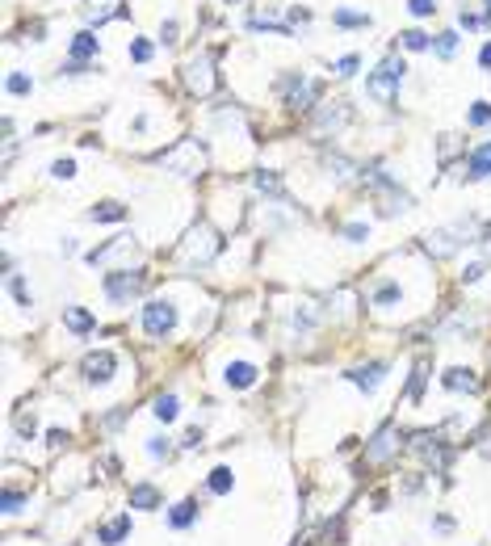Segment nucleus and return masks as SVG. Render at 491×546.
Listing matches in <instances>:
<instances>
[{"label":"nucleus","mask_w":491,"mask_h":546,"mask_svg":"<svg viewBox=\"0 0 491 546\" xmlns=\"http://www.w3.org/2000/svg\"><path fill=\"white\" fill-rule=\"evenodd\" d=\"M143 332H147L151 341H168V336L177 332V307H172L168 299H151V303L143 307Z\"/></svg>","instance_id":"1"},{"label":"nucleus","mask_w":491,"mask_h":546,"mask_svg":"<svg viewBox=\"0 0 491 546\" xmlns=\"http://www.w3.org/2000/svg\"><path fill=\"white\" fill-rule=\"evenodd\" d=\"M399 80H403V59L399 55H391L370 80H366V93L374 97V101H395V93H399Z\"/></svg>","instance_id":"2"},{"label":"nucleus","mask_w":491,"mask_h":546,"mask_svg":"<svg viewBox=\"0 0 491 546\" xmlns=\"http://www.w3.org/2000/svg\"><path fill=\"white\" fill-rule=\"evenodd\" d=\"M143 273L139 269H109L105 278H101V286H105V299L109 303H130L139 290H143Z\"/></svg>","instance_id":"3"},{"label":"nucleus","mask_w":491,"mask_h":546,"mask_svg":"<svg viewBox=\"0 0 491 546\" xmlns=\"http://www.w3.org/2000/svg\"><path fill=\"white\" fill-rule=\"evenodd\" d=\"M429 252L433 257H454L462 244H471V223H454V227H437V231H429Z\"/></svg>","instance_id":"4"},{"label":"nucleus","mask_w":491,"mask_h":546,"mask_svg":"<svg viewBox=\"0 0 491 546\" xmlns=\"http://www.w3.org/2000/svg\"><path fill=\"white\" fill-rule=\"evenodd\" d=\"M84 383H92V387H105L109 378H113V370H118V357L109 353V349H97V353H88L84 357Z\"/></svg>","instance_id":"5"},{"label":"nucleus","mask_w":491,"mask_h":546,"mask_svg":"<svg viewBox=\"0 0 491 546\" xmlns=\"http://www.w3.org/2000/svg\"><path fill=\"white\" fill-rule=\"evenodd\" d=\"M164 164H168L172 172H181V177H198V172H202V151H198V143H181L177 151L164 156Z\"/></svg>","instance_id":"6"},{"label":"nucleus","mask_w":491,"mask_h":546,"mask_svg":"<svg viewBox=\"0 0 491 546\" xmlns=\"http://www.w3.org/2000/svg\"><path fill=\"white\" fill-rule=\"evenodd\" d=\"M214 252H219V236H214L210 227H193V231H189V240H185V257L206 265Z\"/></svg>","instance_id":"7"},{"label":"nucleus","mask_w":491,"mask_h":546,"mask_svg":"<svg viewBox=\"0 0 491 546\" xmlns=\"http://www.w3.org/2000/svg\"><path fill=\"white\" fill-rule=\"evenodd\" d=\"M185 80H189V88H193L198 97H206V93L214 88V59H210V55H198V59H189V71H185Z\"/></svg>","instance_id":"8"},{"label":"nucleus","mask_w":491,"mask_h":546,"mask_svg":"<svg viewBox=\"0 0 491 546\" xmlns=\"http://www.w3.org/2000/svg\"><path fill=\"white\" fill-rule=\"evenodd\" d=\"M130 530H134L130 513H118V517H109L105 526H97V542L101 546H122L126 538H130Z\"/></svg>","instance_id":"9"},{"label":"nucleus","mask_w":491,"mask_h":546,"mask_svg":"<svg viewBox=\"0 0 491 546\" xmlns=\"http://www.w3.org/2000/svg\"><path fill=\"white\" fill-rule=\"evenodd\" d=\"M256 378H261V370L252 362H227V370H223V383L231 391H248V387H256Z\"/></svg>","instance_id":"10"},{"label":"nucleus","mask_w":491,"mask_h":546,"mask_svg":"<svg viewBox=\"0 0 491 546\" xmlns=\"http://www.w3.org/2000/svg\"><path fill=\"white\" fill-rule=\"evenodd\" d=\"M345 378H349L353 387H361L366 395H374V391H378V383L387 378V362H370V366H357V370H349Z\"/></svg>","instance_id":"11"},{"label":"nucleus","mask_w":491,"mask_h":546,"mask_svg":"<svg viewBox=\"0 0 491 546\" xmlns=\"http://www.w3.org/2000/svg\"><path fill=\"white\" fill-rule=\"evenodd\" d=\"M395 450H399V429H395V425H382V429L374 433V442H370L366 458H370V463H382V458H391Z\"/></svg>","instance_id":"12"},{"label":"nucleus","mask_w":491,"mask_h":546,"mask_svg":"<svg viewBox=\"0 0 491 546\" xmlns=\"http://www.w3.org/2000/svg\"><path fill=\"white\" fill-rule=\"evenodd\" d=\"M63 328H67L71 336H88V332L97 328V315L84 311V307H63Z\"/></svg>","instance_id":"13"},{"label":"nucleus","mask_w":491,"mask_h":546,"mask_svg":"<svg viewBox=\"0 0 491 546\" xmlns=\"http://www.w3.org/2000/svg\"><path fill=\"white\" fill-rule=\"evenodd\" d=\"M441 387H445V391H479V378H475V370H466V366H450V370L441 374Z\"/></svg>","instance_id":"14"},{"label":"nucleus","mask_w":491,"mask_h":546,"mask_svg":"<svg viewBox=\"0 0 491 546\" xmlns=\"http://www.w3.org/2000/svg\"><path fill=\"white\" fill-rule=\"evenodd\" d=\"M198 526V500H177L168 509V530H189Z\"/></svg>","instance_id":"15"},{"label":"nucleus","mask_w":491,"mask_h":546,"mask_svg":"<svg viewBox=\"0 0 491 546\" xmlns=\"http://www.w3.org/2000/svg\"><path fill=\"white\" fill-rule=\"evenodd\" d=\"M151 416H155L160 425H172V421L181 416V400H177L172 391H168V395H155V400H151Z\"/></svg>","instance_id":"16"},{"label":"nucleus","mask_w":491,"mask_h":546,"mask_svg":"<svg viewBox=\"0 0 491 546\" xmlns=\"http://www.w3.org/2000/svg\"><path fill=\"white\" fill-rule=\"evenodd\" d=\"M466 177H471V181L491 177V143H483L479 151H471V160H466Z\"/></svg>","instance_id":"17"},{"label":"nucleus","mask_w":491,"mask_h":546,"mask_svg":"<svg viewBox=\"0 0 491 546\" xmlns=\"http://www.w3.org/2000/svg\"><path fill=\"white\" fill-rule=\"evenodd\" d=\"M235 488V475H231V467H214L210 475H206V492L210 496H227Z\"/></svg>","instance_id":"18"},{"label":"nucleus","mask_w":491,"mask_h":546,"mask_svg":"<svg viewBox=\"0 0 491 546\" xmlns=\"http://www.w3.org/2000/svg\"><path fill=\"white\" fill-rule=\"evenodd\" d=\"M130 509H160V488L155 484H134L130 488Z\"/></svg>","instance_id":"19"},{"label":"nucleus","mask_w":491,"mask_h":546,"mask_svg":"<svg viewBox=\"0 0 491 546\" xmlns=\"http://www.w3.org/2000/svg\"><path fill=\"white\" fill-rule=\"evenodd\" d=\"M88 219H92V223H122V219H126V206H118V202H101V206L88 210Z\"/></svg>","instance_id":"20"},{"label":"nucleus","mask_w":491,"mask_h":546,"mask_svg":"<svg viewBox=\"0 0 491 546\" xmlns=\"http://www.w3.org/2000/svg\"><path fill=\"white\" fill-rule=\"evenodd\" d=\"M399 299H403V290H399L395 282H382V286L374 290V307H378V311H391Z\"/></svg>","instance_id":"21"},{"label":"nucleus","mask_w":491,"mask_h":546,"mask_svg":"<svg viewBox=\"0 0 491 546\" xmlns=\"http://www.w3.org/2000/svg\"><path fill=\"white\" fill-rule=\"evenodd\" d=\"M88 55H97V38H92L88 29H80V34L71 38V59H88Z\"/></svg>","instance_id":"22"},{"label":"nucleus","mask_w":491,"mask_h":546,"mask_svg":"<svg viewBox=\"0 0 491 546\" xmlns=\"http://www.w3.org/2000/svg\"><path fill=\"white\" fill-rule=\"evenodd\" d=\"M113 13H118V0H92V4H88V21H92V25L109 21Z\"/></svg>","instance_id":"23"},{"label":"nucleus","mask_w":491,"mask_h":546,"mask_svg":"<svg viewBox=\"0 0 491 546\" xmlns=\"http://www.w3.org/2000/svg\"><path fill=\"white\" fill-rule=\"evenodd\" d=\"M168 454H172V442H168V437H160V433H155V437H147V458H155V463H160V458H168Z\"/></svg>","instance_id":"24"},{"label":"nucleus","mask_w":491,"mask_h":546,"mask_svg":"<svg viewBox=\"0 0 491 546\" xmlns=\"http://www.w3.org/2000/svg\"><path fill=\"white\" fill-rule=\"evenodd\" d=\"M466 122H471V126H491V105L487 101H475L471 114H466Z\"/></svg>","instance_id":"25"},{"label":"nucleus","mask_w":491,"mask_h":546,"mask_svg":"<svg viewBox=\"0 0 491 546\" xmlns=\"http://www.w3.org/2000/svg\"><path fill=\"white\" fill-rule=\"evenodd\" d=\"M345 240H349V244H366V240H370V223H349V227H345Z\"/></svg>","instance_id":"26"},{"label":"nucleus","mask_w":491,"mask_h":546,"mask_svg":"<svg viewBox=\"0 0 491 546\" xmlns=\"http://www.w3.org/2000/svg\"><path fill=\"white\" fill-rule=\"evenodd\" d=\"M25 500H29L25 492H13V488H8V492H4V513H8V517H13V513H21V505H25Z\"/></svg>","instance_id":"27"},{"label":"nucleus","mask_w":491,"mask_h":546,"mask_svg":"<svg viewBox=\"0 0 491 546\" xmlns=\"http://www.w3.org/2000/svg\"><path fill=\"white\" fill-rule=\"evenodd\" d=\"M366 21H370V17H366V13H353V8H340V13H336V25H366Z\"/></svg>","instance_id":"28"},{"label":"nucleus","mask_w":491,"mask_h":546,"mask_svg":"<svg viewBox=\"0 0 491 546\" xmlns=\"http://www.w3.org/2000/svg\"><path fill=\"white\" fill-rule=\"evenodd\" d=\"M403 46H408V50H424V46H429V34H420V29H408V34H403Z\"/></svg>","instance_id":"29"},{"label":"nucleus","mask_w":491,"mask_h":546,"mask_svg":"<svg viewBox=\"0 0 491 546\" xmlns=\"http://www.w3.org/2000/svg\"><path fill=\"white\" fill-rule=\"evenodd\" d=\"M130 59H134V63H147V59H151V42L134 38V42H130Z\"/></svg>","instance_id":"30"},{"label":"nucleus","mask_w":491,"mask_h":546,"mask_svg":"<svg viewBox=\"0 0 491 546\" xmlns=\"http://www.w3.org/2000/svg\"><path fill=\"white\" fill-rule=\"evenodd\" d=\"M29 88H34V80H29V76H21V71H13V76H8V93H17V97H21V93H29Z\"/></svg>","instance_id":"31"},{"label":"nucleus","mask_w":491,"mask_h":546,"mask_svg":"<svg viewBox=\"0 0 491 546\" xmlns=\"http://www.w3.org/2000/svg\"><path fill=\"white\" fill-rule=\"evenodd\" d=\"M50 172H55L59 181H71V177H76V160H55V164H50Z\"/></svg>","instance_id":"32"},{"label":"nucleus","mask_w":491,"mask_h":546,"mask_svg":"<svg viewBox=\"0 0 491 546\" xmlns=\"http://www.w3.org/2000/svg\"><path fill=\"white\" fill-rule=\"evenodd\" d=\"M256 189H265V193H282V181H277L273 172H256Z\"/></svg>","instance_id":"33"},{"label":"nucleus","mask_w":491,"mask_h":546,"mask_svg":"<svg viewBox=\"0 0 491 546\" xmlns=\"http://www.w3.org/2000/svg\"><path fill=\"white\" fill-rule=\"evenodd\" d=\"M424 374H429V370H424V366H416L412 387H408V400H412V404H416V400H420V391H424Z\"/></svg>","instance_id":"34"},{"label":"nucleus","mask_w":491,"mask_h":546,"mask_svg":"<svg viewBox=\"0 0 491 546\" xmlns=\"http://www.w3.org/2000/svg\"><path fill=\"white\" fill-rule=\"evenodd\" d=\"M454 46H458V34H454V29H445V34L437 38V55H454Z\"/></svg>","instance_id":"35"},{"label":"nucleus","mask_w":491,"mask_h":546,"mask_svg":"<svg viewBox=\"0 0 491 546\" xmlns=\"http://www.w3.org/2000/svg\"><path fill=\"white\" fill-rule=\"evenodd\" d=\"M353 71H357V55H349V59L336 63V76H353Z\"/></svg>","instance_id":"36"},{"label":"nucleus","mask_w":491,"mask_h":546,"mask_svg":"<svg viewBox=\"0 0 491 546\" xmlns=\"http://www.w3.org/2000/svg\"><path fill=\"white\" fill-rule=\"evenodd\" d=\"M483 273H487V265H483V261H479V265H466V273H462V282H479Z\"/></svg>","instance_id":"37"},{"label":"nucleus","mask_w":491,"mask_h":546,"mask_svg":"<svg viewBox=\"0 0 491 546\" xmlns=\"http://www.w3.org/2000/svg\"><path fill=\"white\" fill-rule=\"evenodd\" d=\"M198 446H202V433H198V429H189V433L181 437V450H198Z\"/></svg>","instance_id":"38"},{"label":"nucleus","mask_w":491,"mask_h":546,"mask_svg":"<svg viewBox=\"0 0 491 546\" xmlns=\"http://www.w3.org/2000/svg\"><path fill=\"white\" fill-rule=\"evenodd\" d=\"M433 8H437V0H412V13H416V17H429Z\"/></svg>","instance_id":"39"},{"label":"nucleus","mask_w":491,"mask_h":546,"mask_svg":"<svg viewBox=\"0 0 491 546\" xmlns=\"http://www.w3.org/2000/svg\"><path fill=\"white\" fill-rule=\"evenodd\" d=\"M63 442H67V433H63V429H50V433H46V446H50V450H59Z\"/></svg>","instance_id":"40"},{"label":"nucleus","mask_w":491,"mask_h":546,"mask_svg":"<svg viewBox=\"0 0 491 546\" xmlns=\"http://www.w3.org/2000/svg\"><path fill=\"white\" fill-rule=\"evenodd\" d=\"M17 429H21L25 437H34V429H38V425H34V416H21V421H17Z\"/></svg>","instance_id":"41"},{"label":"nucleus","mask_w":491,"mask_h":546,"mask_svg":"<svg viewBox=\"0 0 491 546\" xmlns=\"http://www.w3.org/2000/svg\"><path fill=\"white\" fill-rule=\"evenodd\" d=\"M160 34H164V42H177V21H164V29H160Z\"/></svg>","instance_id":"42"},{"label":"nucleus","mask_w":491,"mask_h":546,"mask_svg":"<svg viewBox=\"0 0 491 546\" xmlns=\"http://www.w3.org/2000/svg\"><path fill=\"white\" fill-rule=\"evenodd\" d=\"M479 63H483V67H487V71H491V42H487V46H483V55H479Z\"/></svg>","instance_id":"43"},{"label":"nucleus","mask_w":491,"mask_h":546,"mask_svg":"<svg viewBox=\"0 0 491 546\" xmlns=\"http://www.w3.org/2000/svg\"><path fill=\"white\" fill-rule=\"evenodd\" d=\"M487 17H491V0H487Z\"/></svg>","instance_id":"44"},{"label":"nucleus","mask_w":491,"mask_h":546,"mask_svg":"<svg viewBox=\"0 0 491 546\" xmlns=\"http://www.w3.org/2000/svg\"><path fill=\"white\" fill-rule=\"evenodd\" d=\"M227 4H231V0H227Z\"/></svg>","instance_id":"45"}]
</instances>
